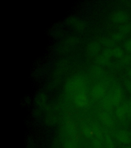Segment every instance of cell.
Segmentation results:
<instances>
[{"instance_id":"6da1fadb","label":"cell","mask_w":131,"mask_h":148,"mask_svg":"<svg viewBox=\"0 0 131 148\" xmlns=\"http://www.w3.org/2000/svg\"><path fill=\"white\" fill-rule=\"evenodd\" d=\"M113 57L112 49H106L102 53L98 56L96 59V62L100 65H105L108 63L111 58Z\"/></svg>"},{"instance_id":"7a4b0ae2","label":"cell","mask_w":131,"mask_h":148,"mask_svg":"<svg viewBox=\"0 0 131 148\" xmlns=\"http://www.w3.org/2000/svg\"><path fill=\"white\" fill-rule=\"evenodd\" d=\"M101 44L99 42L92 41L89 43L87 47L86 52L88 56L93 57L97 55L100 49Z\"/></svg>"},{"instance_id":"3957f363","label":"cell","mask_w":131,"mask_h":148,"mask_svg":"<svg viewBox=\"0 0 131 148\" xmlns=\"http://www.w3.org/2000/svg\"><path fill=\"white\" fill-rule=\"evenodd\" d=\"M129 17L128 14L124 12L118 11L113 13L111 16V20L116 23H126L129 21Z\"/></svg>"},{"instance_id":"277c9868","label":"cell","mask_w":131,"mask_h":148,"mask_svg":"<svg viewBox=\"0 0 131 148\" xmlns=\"http://www.w3.org/2000/svg\"><path fill=\"white\" fill-rule=\"evenodd\" d=\"M105 94V88L101 84H97L92 89V96L93 98L99 99L104 96Z\"/></svg>"},{"instance_id":"5b68a950","label":"cell","mask_w":131,"mask_h":148,"mask_svg":"<svg viewBox=\"0 0 131 148\" xmlns=\"http://www.w3.org/2000/svg\"><path fill=\"white\" fill-rule=\"evenodd\" d=\"M74 102L79 107L85 106L88 103L87 95L84 92H77L74 97Z\"/></svg>"},{"instance_id":"8992f818","label":"cell","mask_w":131,"mask_h":148,"mask_svg":"<svg viewBox=\"0 0 131 148\" xmlns=\"http://www.w3.org/2000/svg\"><path fill=\"white\" fill-rule=\"evenodd\" d=\"M110 98L114 106H118L120 102L121 101L123 98V93L121 89L120 88H116L113 95L111 96Z\"/></svg>"},{"instance_id":"52a82bcc","label":"cell","mask_w":131,"mask_h":148,"mask_svg":"<svg viewBox=\"0 0 131 148\" xmlns=\"http://www.w3.org/2000/svg\"><path fill=\"white\" fill-rule=\"evenodd\" d=\"M118 140L121 143L124 145H128L131 143V136L129 132L125 130L120 131L118 133Z\"/></svg>"},{"instance_id":"ba28073f","label":"cell","mask_w":131,"mask_h":148,"mask_svg":"<svg viewBox=\"0 0 131 148\" xmlns=\"http://www.w3.org/2000/svg\"><path fill=\"white\" fill-rule=\"evenodd\" d=\"M99 117L102 123L108 127H113V120L111 116L107 112H101L99 115Z\"/></svg>"},{"instance_id":"9c48e42d","label":"cell","mask_w":131,"mask_h":148,"mask_svg":"<svg viewBox=\"0 0 131 148\" xmlns=\"http://www.w3.org/2000/svg\"><path fill=\"white\" fill-rule=\"evenodd\" d=\"M92 131L96 138L101 139L103 137V131L101 127L96 123H93L92 126Z\"/></svg>"},{"instance_id":"30bf717a","label":"cell","mask_w":131,"mask_h":148,"mask_svg":"<svg viewBox=\"0 0 131 148\" xmlns=\"http://www.w3.org/2000/svg\"><path fill=\"white\" fill-rule=\"evenodd\" d=\"M116 115L120 120L124 119L127 115V110L124 105L118 106L116 110Z\"/></svg>"},{"instance_id":"8fae6325","label":"cell","mask_w":131,"mask_h":148,"mask_svg":"<svg viewBox=\"0 0 131 148\" xmlns=\"http://www.w3.org/2000/svg\"><path fill=\"white\" fill-rule=\"evenodd\" d=\"M112 56L116 58H122L124 56V51L122 49L119 47H116L112 49Z\"/></svg>"},{"instance_id":"7c38bea8","label":"cell","mask_w":131,"mask_h":148,"mask_svg":"<svg viewBox=\"0 0 131 148\" xmlns=\"http://www.w3.org/2000/svg\"><path fill=\"white\" fill-rule=\"evenodd\" d=\"M119 32L122 35H126L129 34L131 32V24H124L121 26L119 28Z\"/></svg>"},{"instance_id":"4fadbf2b","label":"cell","mask_w":131,"mask_h":148,"mask_svg":"<svg viewBox=\"0 0 131 148\" xmlns=\"http://www.w3.org/2000/svg\"><path fill=\"white\" fill-rule=\"evenodd\" d=\"M99 43L102 45L103 46H107V47H111L113 46L115 44V42L113 41L111 38H102L100 39L99 41Z\"/></svg>"},{"instance_id":"5bb4252c","label":"cell","mask_w":131,"mask_h":148,"mask_svg":"<svg viewBox=\"0 0 131 148\" xmlns=\"http://www.w3.org/2000/svg\"><path fill=\"white\" fill-rule=\"evenodd\" d=\"M83 134L87 137H91L93 135L92 127L87 125H83L82 127Z\"/></svg>"},{"instance_id":"9a60e30c","label":"cell","mask_w":131,"mask_h":148,"mask_svg":"<svg viewBox=\"0 0 131 148\" xmlns=\"http://www.w3.org/2000/svg\"><path fill=\"white\" fill-rule=\"evenodd\" d=\"M105 140L107 148H115L114 143L109 134H106L105 135Z\"/></svg>"},{"instance_id":"2e32d148","label":"cell","mask_w":131,"mask_h":148,"mask_svg":"<svg viewBox=\"0 0 131 148\" xmlns=\"http://www.w3.org/2000/svg\"><path fill=\"white\" fill-rule=\"evenodd\" d=\"M113 106L114 105L111 101L110 97L106 99L103 102V106L107 111H111L112 109H113Z\"/></svg>"},{"instance_id":"e0dca14e","label":"cell","mask_w":131,"mask_h":148,"mask_svg":"<svg viewBox=\"0 0 131 148\" xmlns=\"http://www.w3.org/2000/svg\"><path fill=\"white\" fill-rule=\"evenodd\" d=\"M124 35H122V34H121L120 32H116L113 34L112 35L111 39L113 40L114 42H118L121 41L122 40L123 38H124Z\"/></svg>"},{"instance_id":"ac0fdd59","label":"cell","mask_w":131,"mask_h":148,"mask_svg":"<svg viewBox=\"0 0 131 148\" xmlns=\"http://www.w3.org/2000/svg\"><path fill=\"white\" fill-rule=\"evenodd\" d=\"M73 23L74 27L76 29V30H83V29L85 27L84 24L81 21H78V20L75 21L74 20Z\"/></svg>"},{"instance_id":"d6986e66","label":"cell","mask_w":131,"mask_h":148,"mask_svg":"<svg viewBox=\"0 0 131 148\" xmlns=\"http://www.w3.org/2000/svg\"><path fill=\"white\" fill-rule=\"evenodd\" d=\"M124 106L127 110V115L130 117H131V98H129V99L128 100Z\"/></svg>"},{"instance_id":"ffe728a7","label":"cell","mask_w":131,"mask_h":148,"mask_svg":"<svg viewBox=\"0 0 131 148\" xmlns=\"http://www.w3.org/2000/svg\"><path fill=\"white\" fill-rule=\"evenodd\" d=\"M121 63L124 65H129L131 64V57L130 56H127L123 57L121 60Z\"/></svg>"},{"instance_id":"44dd1931","label":"cell","mask_w":131,"mask_h":148,"mask_svg":"<svg viewBox=\"0 0 131 148\" xmlns=\"http://www.w3.org/2000/svg\"><path fill=\"white\" fill-rule=\"evenodd\" d=\"M124 48L127 51L131 52V39L128 40L124 43Z\"/></svg>"},{"instance_id":"7402d4cb","label":"cell","mask_w":131,"mask_h":148,"mask_svg":"<svg viewBox=\"0 0 131 148\" xmlns=\"http://www.w3.org/2000/svg\"><path fill=\"white\" fill-rule=\"evenodd\" d=\"M64 148H76V147L73 141H68L64 144Z\"/></svg>"},{"instance_id":"603a6c76","label":"cell","mask_w":131,"mask_h":148,"mask_svg":"<svg viewBox=\"0 0 131 148\" xmlns=\"http://www.w3.org/2000/svg\"><path fill=\"white\" fill-rule=\"evenodd\" d=\"M93 148H101V144L100 141V139L96 138V139L93 140Z\"/></svg>"},{"instance_id":"cb8c5ba5","label":"cell","mask_w":131,"mask_h":148,"mask_svg":"<svg viewBox=\"0 0 131 148\" xmlns=\"http://www.w3.org/2000/svg\"><path fill=\"white\" fill-rule=\"evenodd\" d=\"M124 84L128 91L131 94V80L128 79L126 80L124 82Z\"/></svg>"},{"instance_id":"d4e9b609","label":"cell","mask_w":131,"mask_h":148,"mask_svg":"<svg viewBox=\"0 0 131 148\" xmlns=\"http://www.w3.org/2000/svg\"><path fill=\"white\" fill-rule=\"evenodd\" d=\"M77 41H78V40L76 38H69V39L67 40V42L68 45H73L76 44Z\"/></svg>"},{"instance_id":"484cf974","label":"cell","mask_w":131,"mask_h":148,"mask_svg":"<svg viewBox=\"0 0 131 148\" xmlns=\"http://www.w3.org/2000/svg\"><path fill=\"white\" fill-rule=\"evenodd\" d=\"M60 143L58 141H55L54 143V148H60Z\"/></svg>"},{"instance_id":"4316f807","label":"cell","mask_w":131,"mask_h":148,"mask_svg":"<svg viewBox=\"0 0 131 148\" xmlns=\"http://www.w3.org/2000/svg\"><path fill=\"white\" fill-rule=\"evenodd\" d=\"M127 75L129 78V79L131 80V69H129L128 71H127Z\"/></svg>"},{"instance_id":"83f0119b","label":"cell","mask_w":131,"mask_h":148,"mask_svg":"<svg viewBox=\"0 0 131 148\" xmlns=\"http://www.w3.org/2000/svg\"><path fill=\"white\" fill-rule=\"evenodd\" d=\"M126 148H131V147H130V146H128V147H127Z\"/></svg>"},{"instance_id":"f1b7e54d","label":"cell","mask_w":131,"mask_h":148,"mask_svg":"<svg viewBox=\"0 0 131 148\" xmlns=\"http://www.w3.org/2000/svg\"></svg>"}]
</instances>
